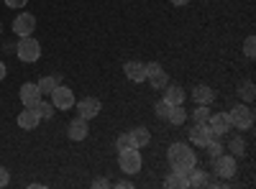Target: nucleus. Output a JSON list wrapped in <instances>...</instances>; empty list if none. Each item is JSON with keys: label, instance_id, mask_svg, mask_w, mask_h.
<instances>
[{"label": "nucleus", "instance_id": "6", "mask_svg": "<svg viewBox=\"0 0 256 189\" xmlns=\"http://www.w3.org/2000/svg\"><path fill=\"white\" fill-rule=\"evenodd\" d=\"M212 164H216V174H218V179H230V177H236V172H238V164H236V156H226V154H220L218 159H212Z\"/></svg>", "mask_w": 256, "mask_h": 189}, {"label": "nucleus", "instance_id": "24", "mask_svg": "<svg viewBox=\"0 0 256 189\" xmlns=\"http://www.w3.org/2000/svg\"><path fill=\"white\" fill-rule=\"evenodd\" d=\"M228 151L236 156V159L244 156V154H246V143H244V138H238V136H236V138H230V141H228Z\"/></svg>", "mask_w": 256, "mask_h": 189}, {"label": "nucleus", "instance_id": "37", "mask_svg": "<svg viewBox=\"0 0 256 189\" xmlns=\"http://www.w3.org/2000/svg\"><path fill=\"white\" fill-rule=\"evenodd\" d=\"M0 28H3V23H0Z\"/></svg>", "mask_w": 256, "mask_h": 189}, {"label": "nucleus", "instance_id": "8", "mask_svg": "<svg viewBox=\"0 0 256 189\" xmlns=\"http://www.w3.org/2000/svg\"><path fill=\"white\" fill-rule=\"evenodd\" d=\"M146 79H148V85H152L154 90H164L169 85V77L166 72L156 64V61H152V64H146Z\"/></svg>", "mask_w": 256, "mask_h": 189}, {"label": "nucleus", "instance_id": "29", "mask_svg": "<svg viewBox=\"0 0 256 189\" xmlns=\"http://www.w3.org/2000/svg\"><path fill=\"white\" fill-rule=\"evenodd\" d=\"M169 108H172V105H166V102L162 100V102H156V105H154V115H156V118H162V120H166Z\"/></svg>", "mask_w": 256, "mask_h": 189}, {"label": "nucleus", "instance_id": "19", "mask_svg": "<svg viewBox=\"0 0 256 189\" xmlns=\"http://www.w3.org/2000/svg\"><path fill=\"white\" fill-rule=\"evenodd\" d=\"M164 187L166 189H187L190 187V182H187V174H182V172H172V177H166L164 179Z\"/></svg>", "mask_w": 256, "mask_h": 189}, {"label": "nucleus", "instance_id": "13", "mask_svg": "<svg viewBox=\"0 0 256 189\" xmlns=\"http://www.w3.org/2000/svg\"><path fill=\"white\" fill-rule=\"evenodd\" d=\"M16 123H18V128H24V131H36V125L41 123V115L36 113V108H26V110L18 113Z\"/></svg>", "mask_w": 256, "mask_h": 189}, {"label": "nucleus", "instance_id": "20", "mask_svg": "<svg viewBox=\"0 0 256 189\" xmlns=\"http://www.w3.org/2000/svg\"><path fill=\"white\" fill-rule=\"evenodd\" d=\"M184 120H187V110L182 108V105H172V108H169V115H166V123L182 125Z\"/></svg>", "mask_w": 256, "mask_h": 189}, {"label": "nucleus", "instance_id": "33", "mask_svg": "<svg viewBox=\"0 0 256 189\" xmlns=\"http://www.w3.org/2000/svg\"><path fill=\"white\" fill-rule=\"evenodd\" d=\"M92 187H95V189H105V187H110V182H108V179H95Z\"/></svg>", "mask_w": 256, "mask_h": 189}, {"label": "nucleus", "instance_id": "25", "mask_svg": "<svg viewBox=\"0 0 256 189\" xmlns=\"http://www.w3.org/2000/svg\"><path fill=\"white\" fill-rule=\"evenodd\" d=\"M36 113L41 115V120L52 118V115H54V105H52V100H49V102H46V100H38V102H36Z\"/></svg>", "mask_w": 256, "mask_h": 189}, {"label": "nucleus", "instance_id": "30", "mask_svg": "<svg viewBox=\"0 0 256 189\" xmlns=\"http://www.w3.org/2000/svg\"><path fill=\"white\" fill-rule=\"evenodd\" d=\"M128 146H131V138H128V133L118 136V141H116V149H118V151H123V149H128Z\"/></svg>", "mask_w": 256, "mask_h": 189}, {"label": "nucleus", "instance_id": "34", "mask_svg": "<svg viewBox=\"0 0 256 189\" xmlns=\"http://www.w3.org/2000/svg\"><path fill=\"white\" fill-rule=\"evenodd\" d=\"M116 187H120V189H131L134 184L128 182V179H118V182H116Z\"/></svg>", "mask_w": 256, "mask_h": 189}, {"label": "nucleus", "instance_id": "28", "mask_svg": "<svg viewBox=\"0 0 256 189\" xmlns=\"http://www.w3.org/2000/svg\"><path fill=\"white\" fill-rule=\"evenodd\" d=\"M244 54H246L248 59L256 56V38H254V36H248V38L244 41Z\"/></svg>", "mask_w": 256, "mask_h": 189}, {"label": "nucleus", "instance_id": "9", "mask_svg": "<svg viewBox=\"0 0 256 189\" xmlns=\"http://www.w3.org/2000/svg\"><path fill=\"white\" fill-rule=\"evenodd\" d=\"M102 110V102L98 97H82L77 102V115L84 118V120H90V118H98V113Z\"/></svg>", "mask_w": 256, "mask_h": 189}, {"label": "nucleus", "instance_id": "32", "mask_svg": "<svg viewBox=\"0 0 256 189\" xmlns=\"http://www.w3.org/2000/svg\"><path fill=\"white\" fill-rule=\"evenodd\" d=\"M26 3H28V0H6V5L13 8V10H16V8H26Z\"/></svg>", "mask_w": 256, "mask_h": 189}, {"label": "nucleus", "instance_id": "35", "mask_svg": "<svg viewBox=\"0 0 256 189\" xmlns=\"http://www.w3.org/2000/svg\"><path fill=\"white\" fill-rule=\"evenodd\" d=\"M6 74H8V67H6V61H0V82L6 79Z\"/></svg>", "mask_w": 256, "mask_h": 189}, {"label": "nucleus", "instance_id": "27", "mask_svg": "<svg viewBox=\"0 0 256 189\" xmlns=\"http://www.w3.org/2000/svg\"><path fill=\"white\" fill-rule=\"evenodd\" d=\"M238 95H241L246 102H251V100H254V95H256V92H254V82H244V85L238 87Z\"/></svg>", "mask_w": 256, "mask_h": 189}, {"label": "nucleus", "instance_id": "12", "mask_svg": "<svg viewBox=\"0 0 256 189\" xmlns=\"http://www.w3.org/2000/svg\"><path fill=\"white\" fill-rule=\"evenodd\" d=\"M212 138H216V133L208 128V123H195L190 128V141L195 143V146H202V149H205V143L212 141Z\"/></svg>", "mask_w": 256, "mask_h": 189}, {"label": "nucleus", "instance_id": "22", "mask_svg": "<svg viewBox=\"0 0 256 189\" xmlns=\"http://www.w3.org/2000/svg\"><path fill=\"white\" fill-rule=\"evenodd\" d=\"M187 182H190V187H205L208 184V177H205V172H200V169H192L187 172Z\"/></svg>", "mask_w": 256, "mask_h": 189}, {"label": "nucleus", "instance_id": "15", "mask_svg": "<svg viewBox=\"0 0 256 189\" xmlns=\"http://www.w3.org/2000/svg\"><path fill=\"white\" fill-rule=\"evenodd\" d=\"M123 72L131 82H146V64H141V61H126Z\"/></svg>", "mask_w": 256, "mask_h": 189}, {"label": "nucleus", "instance_id": "16", "mask_svg": "<svg viewBox=\"0 0 256 189\" xmlns=\"http://www.w3.org/2000/svg\"><path fill=\"white\" fill-rule=\"evenodd\" d=\"M128 138H131L134 149H144V146L152 143V133H148V128H144V125H138V128H134V131H128Z\"/></svg>", "mask_w": 256, "mask_h": 189}, {"label": "nucleus", "instance_id": "7", "mask_svg": "<svg viewBox=\"0 0 256 189\" xmlns=\"http://www.w3.org/2000/svg\"><path fill=\"white\" fill-rule=\"evenodd\" d=\"M13 31H16L18 38H20V36H31V33L36 31V15H31V13H18V15L13 18Z\"/></svg>", "mask_w": 256, "mask_h": 189}, {"label": "nucleus", "instance_id": "3", "mask_svg": "<svg viewBox=\"0 0 256 189\" xmlns=\"http://www.w3.org/2000/svg\"><path fill=\"white\" fill-rule=\"evenodd\" d=\"M16 54H18L20 61L31 64V61H38V56H41V44L34 36H20L18 44H16Z\"/></svg>", "mask_w": 256, "mask_h": 189}, {"label": "nucleus", "instance_id": "11", "mask_svg": "<svg viewBox=\"0 0 256 189\" xmlns=\"http://www.w3.org/2000/svg\"><path fill=\"white\" fill-rule=\"evenodd\" d=\"M208 128L216 133V136H223V133H228L230 131V120H228V113H210L208 115Z\"/></svg>", "mask_w": 256, "mask_h": 189}, {"label": "nucleus", "instance_id": "17", "mask_svg": "<svg viewBox=\"0 0 256 189\" xmlns=\"http://www.w3.org/2000/svg\"><path fill=\"white\" fill-rule=\"evenodd\" d=\"M184 90L180 87V85H166L164 87V102L166 105H182L184 102Z\"/></svg>", "mask_w": 256, "mask_h": 189}, {"label": "nucleus", "instance_id": "2", "mask_svg": "<svg viewBox=\"0 0 256 189\" xmlns=\"http://www.w3.org/2000/svg\"><path fill=\"white\" fill-rule=\"evenodd\" d=\"M118 166H120V172H126V174H138V172H141V166H144L141 149H134V146H128V149L118 151Z\"/></svg>", "mask_w": 256, "mask_h": 189}, {"label": "nucleus", "instance_id": "1", "mask_svg": "<svg viewBox=\"0 0 256 189\" xmlns=\"http://www.w3.org/2000/svg\"><path fill=\"white\" fill-rule=\"evenodd\" d=\"M166 159H169L172 172H182V174H187L192 166H198V156L187 143H172L166 151Z\"/></svg>", "mask_w": 256, "mask_h": 189}, {"label": "nucleus", "instance_id": "4", "mask_svg": "<svg viewBox=\"0 0 256 189\" xmlns=\"http://www.w3.org/2000/svg\"><path fill=\"white\" fill-rule=\"evenodd\" d=\"M228 120H230V128L248 131L251 125H254V110L248 108V105H236V108H230Z\"/></svg>", "mask_w": 256, "mask_h": 189}, {"label": "nucleus", "instance_id": "23", "mask_svg": "<svg viewBox=\"0 0 256 189\" xmlns=\"http://www.w3.org/2000/svg\"><path fill=\"white\" fill-rule=\"evenodd\" d=\"M205 149H208V156H210V159H218V156L223 154V143H220V136H216L212 141H208V143H205Z\"/></svg>", "mask_w": 256, "mask_h": 189}, {"label": "nucleus", "instance_id": "18", "mask_svg": "<svg viewBox=\"0 0 256 189\" xmlns=\"http://www.w3.org/2000/svg\"><path fill=\"white\" fill-rule=\"evenodd\" d=\"M192 100H195L198 105H210L212 100H216V92H212L208 85H198L195 90H192Z\"/></svg>", "mask_w": 256, "mask_h": 189}, {"label": "nucleus", "instance_id": "14", "mask_svg": "<svg viewBox=\"0 0 256 189\" xmlns=\"http://www.w3.org/2000/svg\"><path fill=\"white\" fill-rule=\"evenodd\" d=\"M88 133H90V128H88V120L77 115V118L70 123V131H67V136H70L72 141H84V138H88Z\"/></svg>", "mask_w": 256, "mask_h": 189}, {"label": "nucleus", "instance_id": "36", "mask_svg": "<svg viewBox=\"0 0 256 189\" xmlns=\"http://www.w3.org/2000/svg\"><path fill=\"white\" fill-rule=\"evenodd\" d=\"M172 5H177V8H182V5H190V0H169Z\"/></svg>", "mask_w": 256, "mask_h": 189}, {"label": "nucleus", "instance_id": "31", "mask_svg": "<svg viewBox=\"0 0 256 189\" xmlns=\"http://www.w3.org/2000/svg\"><path fill=\"white\" fill-rule=\"evenodd\" d=\"M8 182H10L8 169H6V166H0V187H8Z\"/></svg>", "mask_w": 256, "mask_h": 189}, {"label": "nucleus", "instance_id": "10", "mask_svg": "<svg viewBox=\"0 0 256 189\" xmlns=\"http://www.w3.org/2000/svg\"><path fill=\"white\" fill-rule=\"evenodd\" d=\"M18 97H20V102H24V108H36V102L44 97V95H41L38 85H34V82H26V85L18 90Z\"/></svg>", "mask_w": 256, "mask_h": 189}, {"label": "nucleus", "instance_id": "21", "mask_svg": "<svg viewBox=\"0 0 256 189\" xmlns=\"http://www.w3.org/2000/svg\"><path fill=\"white\" fill-rule=\"evenodd\" d=\"M56 85H62V77H59V74H56V77H41V79H38L41 95H52V90H54Z\"/></svg>", "mask_w": 256, "mask_h": 189}, {"label": "nucleus", "instance_id": "5", "mask_svg": "<svg viewBox=\"0 0 256 189\" xmlns=\"http://www.w3.org/2000/svg\"><path fill=\"white\" fill-rule=\"evenodd\" d=\"M52 105H54V110H72L74 108V92L70 90V87H64V85H56L54 90H52Z\"/></svg>", "mask_w": 256, "mask_h": 189}, {"label": "nucleus", "instance_id": "26", "mask_svg": "<svg viewBox=\"0 0 256 189\" xmlns=\"http://www.w3.org/2000/svg\"><path fill=\"white\" fill-rule=\"evenodd\" d=\"M208 115H210L208 105H198V108L192 110V120H195V123H205V120H208Z\"/></svg>", "mask_w": 256, "mask_h": 189}]
</instances>
